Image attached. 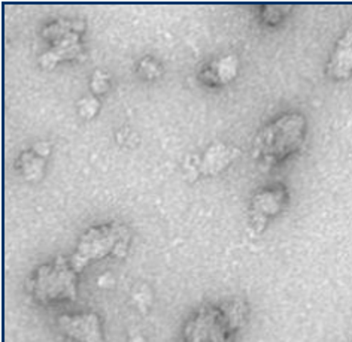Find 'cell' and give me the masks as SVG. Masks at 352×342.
I'll list each match as a JSON object with an SVG mask.
<instances>
[{"mask_svg":"<svg viewBox=\"0 0 352 342\" xmlns=\"http://www.w3.org/2000/svg\"><path fill=\"white\" fill-rule=\"evenodd\" d=\"M307 130L306 117L300 112H287L267 122L252 142V153L264 164H278L300 150Z\"/></svg>","mask_w":352,"mask_h":342,"instance_id":"obj_1","label":"cell"},{"mask_svg":"<svg viewBox=\"0 0 352 342\" xmlns=\"http://www.w3.org/2000/svg\"><path fill=\"white\" fill-rule=\"evenodd\" d=\"M130 242V232L120 223H107L93 226L79 236L75 253L70 257V265L81 272L91 263L113 256H124Z\"/></svg>","mask_w":352,"mask_h":342,"instance_id":"obj_2","label":"cell"},{"mask_svg":"<svg viewBox=\"0 0 352 342\" xmlns=\"http://www.w3.org/2000/svg\"><path fill=\"white\" fill-rule=\"evenodd\" d=\"M29 292L34 301L43 305L75 301L78 272L70 265V260L58 257L33 272L29 279Z\"/></svg>","mask_w":352,"mask_h":342,"instance_id":"obj_3","label":"cell"},{"mask_svg":"<svg viewBox=\"0 0 352 342\" xmlns=\"http://www.w3.org/2000/svg\"><path fill=\"white\" fill-rule=\"evenodd\" d=\"M242 314L226 308H204L191 317L184 329L186 342H228V335L239 326Z\"/></svg>","mask_w":352,"mask_h":342,"instance_id":"obj_4","label":"cell"},{"mask_svg":"<svg viewBox=\"0 0 352 342\" xmlns=\"http://www.w3.org/2000/svg\"><path fill=\"white\" fill-rule=\"evenodd\" d=\"M287 199V190L283 186L260 190L252 197L250 206V222L251 226L255 227V231L261 232L272 218L283 211Z\"/></svg>","mask_w":352,"mask_h":342,"instance_id":"obj_5","label":"cell"},{"mask_svg":"<svg viewBox=\"0 0 352 342\" xmlns=\"http://www.w3.org/2000/svg\"><path fill=\"white\" fill-rule=\"evenodd\" d=\"M57 324L66 336L76 342H103L102 323L94 312L61 315Z\"/></svg>","mask_w":352,"mask_h":342,"instance_id":"obj_6","label":"cell"},{"mask_svg":"<svg viewBox=\"0 0 352 342\" xmlns=\"http://www.w3.org/2000/svg\"><path fill=\"white\" fill-rule=\"evenodd\" d=\"M325 72L334 81H346L352 76V29L338 39L325 66Z\"/></svg>","mask_w":352,"mask_h":342,"instance_id":"obj_7","label":"cell"},{"mask_svg":"<svg viewBox=\"0 0 352 342\" xmlns=\"http://www.w3.org/2000/svg\"><path fill=\"white\" fill-rule=\"evenodd\" d=\"M237 71H239V60L234 54H228L210 61L206 67H204L200 76L201 81L208 85L217 87L234 81Z\"/></svg>","mask_w":352,"mask_h":342,"instance_id":"obj_8","label":"cell"},{"mask_svg":"<svg viewBox=\"0 0 352 342\" xmlns=\"http://www.w3.org/2000/svg\"><path fill=\"white\" fill-rule=\"evenodd\" d=\"M237 154H239L237 150H232V148H227L224 145H214L205 154V159L201 162V168H204L205 173L217 175L218 172L227 168L234 160Z\"/></svg>","mask_w":352,"mask_h":342,"instance_id":"obj_9","label":"cell"},{"mask_svg":"<svg viewBox=\"0 0 352 342\" xmlns=\"http://www.w3.org/2000/svg\"><path fill=\"white\" fill-rule=\"evenodd\" d=\"M91 89L94 93H104L108 90V78L104 76L100 71H98L93 76V81H91Z\"/></svg>","mask_w":352,"mask_h":342,"instance_id":"obj_10","label":"cell"},{"mask_svg":"<svg viewBox=\"0 0 352 342\" xmlns=\"http://www.w3.org/2000/svg\"><path fill=\"white\" fill-rule=\"evenodd\" d=\"M140 67L145 69L146 72H149L148 78H154V76H157L158 74H160V71H158V66H154V65H153V60H151V58L142 60V63H140Z\"/></svg>","mask_w":352,"mask_h":342,"instance_id":"obj_11","label":"cell"}]
</instances>
